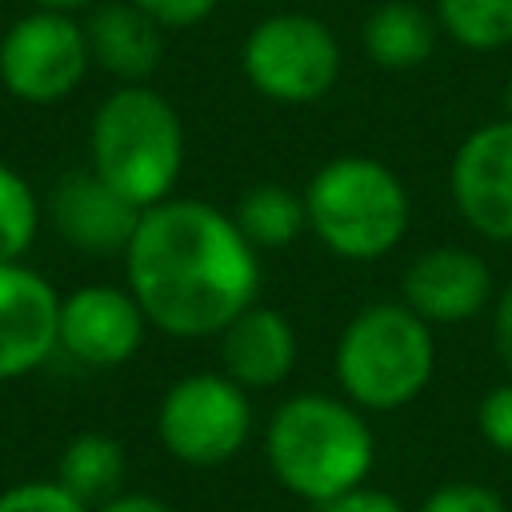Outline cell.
Wrapping results in <instances>:
<instances>
[{
	"label": "cell",
	"instance_id": "obj_19",
	"mask_svg": "<svg viewBox=\"0 0 512 512\" xmlns=\"http://www.w3.org/2000/svg\"><path fill=\"white\" fill-rule=\"evenodd\" d=\"M436 20L472 52H500L512 44V0H436Z\"/></svg>",
	"mask_w": 512,
	"mask_h": 512
},
{
	"label": "cell",
	"instance_id": "obj_12",
	"mask_svg": "<svg viewBox=\"0 0 512 512\" xmlns=\"http://www.w3.org/2000/svg\"><path fill=\"white\" fill-rule=\"evenodd\" d=\"M144 208H136L128 196H120L112 184H104L92 168L88 172H68L48 204L52 228L60 232L64 244L88 256H124L136 220Z\"/></svg>",
	"mask_w": 512,
	"mask_h": 512
},
{
	"label": "cell",
	"instance_id": "obj_21",
	"mask_svg": "<svg viewBox=\"0 0 512 512\" xmlns=\"http://www.w3.org/2000/svg\"><path fill=\"white\" fill-rule=\"evenodd\" d=\"M0 512H92L60 480H20L0 492Z\"/></svg>",
	"mask_w": 512,
	"mask_h": 512
},
{
	"label": "cell",
	"instance_id": "obj_29",
	"mask_svg": "<svg viewBox=\"0 0 512 512\" xmlns=\"http://www.w3.org/2000/svg\"><path fill=\"white\" fill-rule=\"evenodd\" d=\"M504 112H508V120H512V76H508V84H504Z\"/></svg>",
	"mask_w": 512,
	"mask_h": 512
},
{
	"label": "cell",
	"instance_id": "obj_1",
	"mask_svg": "<svg viewBox=\"0 0 512 512\" xmlns=\"http://www.w3.org/2000/svg\"><path fill=\"white\" fill-rule=\"evenodd\" d=\"M128 292L148 324L176 340L220 336L260 296V252L208 200H160L124 248Z\"/></svg>",
	"mask_w": 512,
	"mask_h": 512
},
{
	"label": "cell",
	"instance_id": "obj_11",
	"mask_svg": "<svg viewBox=\"0 0 512 512\" xmlns=\"http://www.w3.org/2000/svg\"><path fill=\"white\" fill-rule=\"evenodd\" d=\"M60 292L24 260L0 264V384L36 372L56 352Z\"/></svg>",
	"mask_w": 512,
	"mask_h": 512
},
{
	"label": "cell",
	"instance_id": "obj_10",
	"mask_svg": "<svg viewBox=\"0 0 512 512\" xmlns=\"http://www.w3.org/2000/svg\"><path fill=\"white\" fill-rule=\"evenodd\" d=\"M148 328L152 324L128 288L84 284L60 296L56 348L84 368H120L140 352Z\"/></svg>",
	"mask_w": 512,
	"mask_h": 512
},
{
	"label": "cell",
	"instance_id": "obj_27",
	"mask_svg": "<svg viewBox=\"0 0 512 512\" xmlns=\"http://www.w3.org/2000/svg\"><path fill=\"white\" fill-rule=\"evenodd\" d=\"M92 512H172V508L148 492H116L104 504H96Z\"/></svg>",
	"mask_w": 512,
	"mask_h": 512
},
{
	"label": "cell",
	"instance_id": "obj_2",
	"mask_svg": "<svg viewBox=\"0 0 512 512\" xmlns=\"http://www.w3.org/2000/svg\"><path fill=\"white\" fill-rule=\"evenodd\" d=\"M264 460L292 496L320 508L368 480L376 440L348 396L300 392L272 412L264 428Z\"/></svg>",
	"mask_w": 512,
	"mask_h": 512
},
{
	"label": "cell",
	"instance_id": "obj_13",
	"mask_svg": "<svg viewBox=\"0 0 512 512\" xmlns=\"http://www.w3.org/2000/svg\"><path fill=\"white\" fill-rule=\"evenodd\" d=\"M400 296L428 324H460L488 304L492 272L468 248H428L408 264Z\"/></svg>",
	"mask_w": 512,
	"mask_h": 512
},
{
	"label": "cell",
	"instance_id": "obj_7",
	"mask_svg": "<svg viewBox=\"0 0 512 512\" xmlns=\"http://www.w3.org/2000/svg\"><path fill=\"white\" fill-rule=\"evenodd\" d=\"M244 80L276 104H312L340 76V44L308 12H272L240 44Z\"/></svg>",
	"mask_w": 512,
	"mask_h": 512
},
{
	"label": "cell",
	"instance_id": "obj_6",
	"mask_svg": "<svg viewBox=\"0 0 512 512\" xmlns=\"http://www.w3.org/2000/svg\"><path fill=\"white\" fill-rule=\"evenodd\" d=\"M164 452L188 468L228 464L252 436V400L228 372L180 376L156 408Z\"/></svg>",
	"mask_w": 512,
	"mask_h": 512
},
{
	"label": "cell",
	"instance_id": "obj_16",
	"mask_svg": "<svg viewBox=\"0 0 512 512\" xmlns=\"http://www.w3.org/2000/svg\"><path fill=\"white\" fill-rule=\"evenodd\" d=\"M436 48L432 16L412 0H388L364 20V52L380 68H416Z\"/></svg>",
	"mask_w": 512,
	"mask_h": 512
},
{
	"label": "cell",
	"instance_id": "obj_15",
	"mask_svg": "<svg viewBox=\"0 0 512 512\" xmlns=\"http://www.w3.org/2000/svg\"><path fill=\"white\" fill-rule=\"evenodd\" d=\"M92 64L124 84H144L164 60V28L132 0H104L84 20Z\"/></svg>",
	"mask_w": 512,
	"mask_h": 512
},
{
	"label": "cell",
	"instance_id": "obj_25",
	"mask_svg": "<svg viewBox=\"0 0 512 512\" xmlns=\"http://www.w3.org/2000/svg\"><path fill=\"white\" fill-rule=\"evenodd\" d=\"M320 512H404V504L396 496L380 492V488H364L360 484V488H352V492L320 504Z\"/></svg>",
	"mask_w": 512,
	"mask_h": 512
},
{
	"label": "cell",
	"instance_id": "obj_24",
	"mask_svg": "<svg viewBox=\"0 0 512 512\" xmlns=\"http://www.w3.org/2000/svg\"><path fill=\"white\" fill-rule=\"evenodd\" d=\"M140 12H148L160 28H196L204 24L220 0H132Z\"/></svg>",
	"mask_w": 512,
	"mask_h": 512
},
{
	"label": "cell",
	"instance_id": "obj_23",
	"mask_svg": "<svg viewBox=\"0 0 512 512\" xmlns=\"http://www.w3.org/2000/svg\"><path fill=\"white\" fill-rule=\"evenodd\" d=\"M476 424H480V436L496 452L512 456V380L484 392V400L476 408Z\"/></svg>",
	"mask_w": 512,
	"mask_h": 512
},
{
	"label": "cell",
	"instance_id": "obj_9",
	"mask_svg": "<svg viewBox=\"0 0 512 512\" xmlns=\"http://www.w3.org/2000/svg\"><path fill=\"white\" fill-rule=\"evenodd\" d=\"M452 204L464 224L492 240L512 244V120H492L468 132L448 172Z\"/></svg>",
	"mask_w": 512,
	"mask_h": 512
},
{
	"label": "cell",
	"instance_id": "obj_26",
	"mask_svg": "<svg viewBox=\"0 0 512 512\" xmlns=\"http://www.w3.org/2000/svg\"><path fill=\"white\" fill-rule=\"evenodd\" d=\"M492 340H496V356L500 364L512 372V284L500 292L496 312H492Z\"/></svg>",
	"mask_w": 512,
	"mask_h": 512
},
{
	"label": "cell",
	"instance_id": "obj_14",
	"mask_svg": "<svg viewBox=\"0 0 512 512\" xmlns=\"http://www.w3.org/2000/svg\"><path fill=\"white\" fill-rule=\"evenodd\" d=\"M220 364L240 388H276L296 364V328L268 304H248L220 332Z\"/></svg>",
	"mask_w": 512,
	"mask_h": 512
},
{
	"label": "cell",
	"instance_id": "obj_18",
	"mask_svg": "<svg viewBox=\"0 0 512 512\" xmlns=\"http://www.w3.org/2000/svg\"><path fill=\"white\" fill-rule=\"evenodd\" d=\"M232 220L256 252H276L300 240V232L308 228V208H304V196L280 184H256L240 196Z\"/></svg>",
	"mask_w": 512,
	"mask_h": 512
},
{
	"label": "cell",
	"instance_id": "obj_20",
	"mask_svg": "<svg viewBox=\"0 0 512 512\" xmlns=\"http://www.w3.org/2000/svg\"><path fill=\"white\" fill-rule=\"evenodd\" d=\"M36 232H40V200L32 184L16 168L0 164V264L24 260Z\"/></svg>",
	"mask_w": 512,
	"mask_h": 512
},
{
	"label": "cell",
	"instance_id": "obj_5",
	"mask_svg": "<svg viewBox=\"0 0 512 512\" xmlns=\"http://www.w3.org/2000/svg\"><path fill=\"white\" fill-rule=\"evenodd\" d=\"M308 228L344 260H380L408 232V188L372 156H336L304 188Z\"/></svg>",
	"mask_w": 512,
	"mask_h": 512
},
{
	"label": "cell",
	"instance_id": "obj_22",
	"mask_svg": "<svg viewBox=\"0 0 512 512\" xmlns=\"http://www.w3.org/2000/svg\"><path fill=\"white\" fill-rule=\"evenodd\" d=\"M420 512H508L504 496L480 480H452L424 496Z\"/></svg>",
	"mask_w": 512,
	"mask_h": 512
},
{
	"label": "cell",
	"instance_id": "obj_4",
	"mask_svg": "<svg viewBox=\"0 0 512 512\" xmlns=\"http://www.w3.org/2000/svg\"><path fill=\"white\" fill-rule=\"evenodd\" d=\"M432 368V328L404 300L360 308L336 340V380L360 412H396L412 404L428 388Z\"/></svg>",
	"mask_w": 512,
	"mask_h": 512
},
{
	"label": "cell",
	"instance_id": "obj_17",
	"mask_svg": "<svg viewBox=\"0 0 512 512\" xmlns=\"http://www.w3.org/2000/svg\"><path fill=\"white\" fill-rule=\"evenodd\" d=\"M124 448H120V440H112V436H104V432H80V436H72L64 448H60V456H56V476L52 480H60L76 500H84L88 508H96V504H104L108 496H116L120 492V484H124Z\"/></svg>",
	"mask_w": 512,
	"mask_h": 512
},
{
	"label": "cell",
	"instance_id": "obj_8",
	"mask_svg": "<svg viewBox=\"0 0 512 512\" xmlns=\"http://www.w3.org/2000/svg\"><path fill=\"white\" fill-rule=\"evenodd\" d=\"M92 52L72 12L32 8L0 36V84L24 104H56L88 76Z\"/></svg>",
	"mask_w": 512,
	"mask_h": 512
},
{
	"label": "cell",
	"instance_id": "obj_28",
	"mask_svg": "<svg viewBox=\"0 0 512 512\" xmlns=\"http://www.w3.org/2000/svg\"><path fill=\"white\" fill-rule=\"evenodd\" d=\"M36 8H52V12H76V8H88L92 0H32Z\"/></svg>",
	"mask_w": 512,
	"mask_h": 512
},
{
	"label": "cell",
	"instance_id": "obj_3",
	"mask_svg": "<svg viewBox=\"0 0 512 512\" xmlns=\"http://www.w3.org/2000/svg\"><path fill=\"white\" fill-rule=\"evenodd\" d=\"M88 156L104 184H112L136 208H152L172 196L184 168L180 112L148 84H120L92 116Z\"/></svg>",
	"mask_w": 512,
	"mask_h": 512
}]
</instances>
